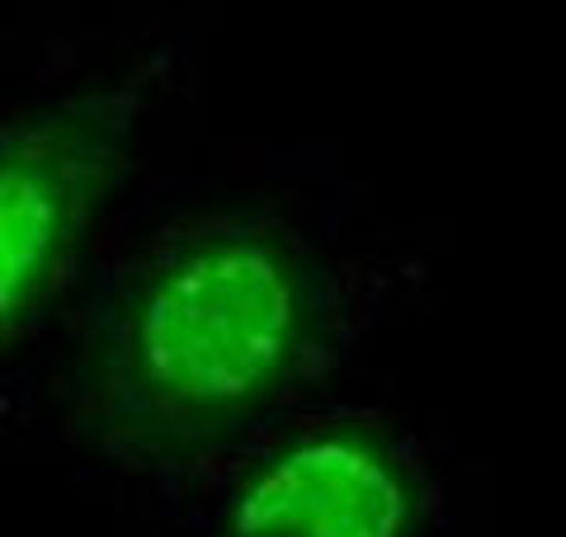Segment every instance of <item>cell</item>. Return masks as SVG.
<instances>
[{"label":"cell","instance_id":"obj_1","mask_svg":"<svg viewBox=\"0 0 566 537\" xmlns=\"http://www.w3.org/2000/svg\"><path fill=\"white\" fill-rule=\"evenodd\" d=\"M123 231L71 297L33 410L156 499L322 401L397 297V260L345 231L331 193L180 203Z\"/></svg>","mask_w":566,"mask_h":537},{"label":"cell","instance_id":"obj_2","mask_svg":"<svg viewBox=\"0 0 566 537\" xmlns=\"http://www.w3.org/2000/svg\"><path fill=\"white\" fill-rule=\"evenodd\" d=\"M180 57V43H161L123 76L0 114V372L95 268Z\"/></svg>","mask_w":566,"mask_h":537},{"label":"cell","instance_id":"obj_3","mask_svg":"<svg viewBox=\"0 0 566 537\" xmlns=\"http://www.w3.org/2000/svg\"><path fill=\"white\" fill-rule=\"evenodd\" d=\"M170 537H449L434 448L378 406H307L170 495Z\"/></svg>","mask_w":566,"mask_h":537}]
</instances>
